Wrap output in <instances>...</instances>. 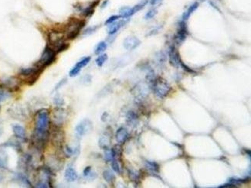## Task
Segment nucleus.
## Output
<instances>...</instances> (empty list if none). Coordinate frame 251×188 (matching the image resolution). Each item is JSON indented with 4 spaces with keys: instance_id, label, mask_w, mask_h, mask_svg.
<instances>
[{
    "instance_id": "1",
    "label": "nucleus",
    "mask_w": 251,
    "mask_h": 188,
    "mask_svg": "<svg viewBox=\"0 0 251 188\" xmlns=\"http://www.w3.org/2000/svg\"><path fill=\"white\" fill-rule=\"evenodd\" d=\"M150 86L153 92L159 99H163L167 96L172 90L171 86L167 80L161 77H155L152 81L150 82Z\"/></svg>"
},
{
    "instance_id": "2",
    "label": "nucleus",
    "mask_w": 251,
    "mask_h": 188,
    "mask_svg": "<svg viewBox=\"0 0 251 188\" xmlns=\"http://www.w3.org/2000/svg\"><path fill=\"white\" fill-rule=\"evenodd\" d=\"M48 40L50 47L56 53H60L69 47V44H66L64 40V35L57 31H52L49 33Z\"/></svg>"
},
{
    "instance_id": "3",
    "label": "nucleus",
    "mask_w": 251,
    "mask_h": 188,
    "mask_svg": "<svg viewBox=\"0 0 251 188\" xmlns=\"http://www.w3.org/2000/svg\"><path fill=\"white\" fill-rule=\"evenodd\" d=\"M56 52L49 46H46L43 52L40 60L37 62V66L40 68H44L54 62L56 59Z\"/></svg>"
},
{
    "instance_id": "4",
    "label": "nucleus",
    "mask_w": 251,
    "mask_h": 188,
    "mask_svg": "<svg viewBox=\"0 0 251 188\" xmlns=\"http://www.w3.org/2000/svg\"><path fill=\"white\" fill-rule=\"evenodd\" d=\"M85 22L73 18L70 21L67 28V37L69 40H73L78 36L80 29L84 27Z\"/></svg>"
},
{
    "instance_id": "5",
    "label": "nucleus",
    "mask_w": 251,
    "mask_h": 188,
    "mask_svg": "<svg viewBox=\"0 0 251 188\" xmlns=\"http://www.w3.org/2000/svg\"><path fill=\"white\" fill-rule=\"evenodd\" d=\"M92 129V123L89 119H84L76 125L75 128V133L77 137H82L88 133Z\"/></svg>"
},
{
    "instance_id": "6",
    "label": "nucleus",
    "mask_w": 251,
    "mask_h": 188,
    "mask_svg": "<svg viewBox=\"0 0 251 188\" xmlns=\"http://www.w3.org/2000/svg\"><path fill=\"white\" fill-rule=\"evenodd\" d=\"M186 35H187V27H186V22L182 20L178 24V29L176 34L174 37L175 42L177 44H181L184 40H186Z\"/></svg>"
},
{
    "instance_id": "7",
    "label": "nucleus",
    "mask_w": 251,
    "mask_h": 188,
    "mask_svg": "<svg viewBox=\"0 0 251 188\" xmlns=\"http://www.w3.org/2000/svg\"><path fill=\"white\" fill-rule=\"evenodd\" d=\"M141 44L140 40L136 37H127L124 40L123 46L127 50H133L136 49Z\"/></svg>"
},
{
    "instance_id": "8",
    "label": "nucleus",
    "mask_w": 251,
    "mask_h": 188,
    "mask_svg": "<svg viewBox=\"0 0 251 188\" xmlns=\"http://www.w3.org/2000/svg\"><path fill=\"white\" fill-rule=\"evenodd\" d=\"M169 64L172 67H175V68L179 67L180 57H179V55H178V52L176 51L174 46L170 47L169 50Z\"/></svg>"
},
{
    "instance_id": "9",
    "label": "nucleus",
    "mask_w": 251,
    "mask_h": 188,
    "mask_svg": "<svg viewBox=\"0 0 251 188\" xmlns=\"http://www.w3.org/2000/svg\"><path fill=\"white\" fill-rule=\"evenodd\" d=\"M115 138H116L117 142L119 144H123L126 142V140L128 138V132L127 129L123 127H121L117 130L116 134H115Z\"/></svg>"
},
{
    "instance_id": "10",
    "label": "nucleus",
    "mask_w": 251,
    "mask_h": 188,
    "mask_svg": "<svg viewBox=\"0 0 251 188\" xmlns=\"http://www.w3.org/2000/svg\"><path fill=\"white\" fill-rule=\"evenodd\" d=\"M126 23L125 20H121L118 22H114L112 23L109 24V26L107 28V32L110 35H114L118 31L121 26H123Z\"/></svg>"
},
{
    "instance_id": "11",
    "label": "nucleus",
    "mask_w": 251,
    "mask_h": 188,
    "mask_svg": "<svg viewBox=\"0 0 251 188\" xmlns=\"http://www.w3.org/2000/svg\"><path fill=\"white\" fill-rule=\"evenodd\" d=\"M65 179L68 182H73L77 179V174L76 170H74L72 166H68L67 170H65V174H64Z\"/></svg>"
},
{
    "instance_id": "12",
    "label": "nucleus",
    "mask_w": 251,
    "mask_h": 188,
    "mask_svg": "<svg viewBox=\"0 0 251 188\" xmlns=\"http://www.w3.org/2000/svg\"><path fill=\"white\" fill-rule=\"evenodd\" d=\"M126 120L128 125L131 126H135L138 124V117L135 111H129L126 115Z\"/></svg>"
},
{
    "instance_id": "13",
    "label": "nucleus",
    "mask_w": 251,
    "mask_h": 188,
    "mask_svg": "<svg viewBox=\"0 0 251 188\" xmlns=\"http://www.w3.org/2000/svg\"><path fill=\"white\" fill-rule=\"evenodd\" d=\"M13 132H14L15 135L20 139L25 140V129L22 126H19V125H15L13 127Z\"/></svg>"
},
{
    "instance_id": "14",
    "label": "nucleus",
    "mask_w": 251,
    "mask_h": 188,
    "mask_svg": "<svg viewBox=\"0 0 251 188\" xmlns=\"http://www.w3.org/2000/svg\"><path fill=\"white\" fill-rule=\"evenodd\" d=\"M119 13H120V17L122 18H128L135 14L133 12L132 8L129 7V6H123L119 10Z\"/></svg>"
},
{
    "instance_id": "15",
    "label": "nucleus",
    "mask_w": 251,
    "mask_h": 188,
    "mask_svg": "<svg viewBox=\"0 0 251 188\" xmlns=\"http://www.w3.org/2000/svg\"><path fill=\"white\" fill-rule=\"evenodd\" d=\"M199 6V3L198 2H194V3L193 4V5H191V6H189V9L186 10L185 13H183V15H182V20H187L189 18V17L191 16L192 13H193V12L196 10V9L198 8Z\"/></svg>"
},
{
    "instance_id": "16",
    "label": "nucleus",
    "mask_w": 251,
    "mask_h": 188,
    "mask_svg": "<svg viewBox=\"0 0 251 188\" xmlns=\"http://www.w3.org/2000/svg\"><path fill=\"white\" fill-rule=\"evenodd\" d=\"M145 166L147 169L153 173H158L159 172V166L157 162H152V161H146Z\"/></svg>"
},
{
    "instance_id": "17",
    "label": "nucleus",
    "mask_w": 251,
    "mask_h": 188,
    "mask_svg": "<svg viewBox=\"0 0 251 188\" xmlns=\"http://www.w3.org/2000/svg\"><path fill=\"white\" fill-rule=\"evenodd\" d=\"M110 145V139L107 135H102L99 139V146L100 148L107 150Z\"/></svg>"
},
{
    "instance_id": "18",
    "label": "nucleus",
    "mask_w": 251,
    "mask_h": 188,
    "mask_svg": "<svg viewBox=\"0 0 251 188\" xmlns=\"http://www.w3.org/2000/svg\"><path fill=\"white\" fill-rule=\"evenodd\" d=\"M63 113H64V110L62 109H57V111L54 112V115H53V119H54V122L57 124H60L64 121V115H63Z\"/></svg>"
},
{
    "instance_id": "19",
    "label": "nucleus",
    "mask_w": 251,
    "mask_h": 188,
    "mask_svg": "<svg viewBox=\"0 0 251 188\" xmlns=\"http://www.w3.org/2000/svg\"><path fill=\"white\" fill-rule=\"evenodd\" d=\"M107 44H106V42H104V41H101V42L99 43L97 45V47H95V50H94V53L97 55L100 54V53H103V52L106 49H107Z\"/></svg>"
},
{
    "instance_id": "20",
    "label": "nucleus",
    "mask_w": 251,
    "mask_h": 188,
    "mask_svg": "<svg viewBox=\"0 0 251 188\" xmlns=\"http://www.w3.org/2000/svg\"><path fill=\"white\" fill-rule=\"evenodd\" d=\"M103 177H104V180L108 183H111L115 179V174H114L111 170H105V171H104V173H103Z\"/></svg>"
},
{
    "instance_id": "21",
    "label": "nucleus",
    "mask_w": 251,
    "mask_h": 188,
    "mask_svg": "<svg viewBox=\"0 0 251 188\" xmlns=\"http://www.w3.org/2000/svg\"><path fill=\"white\" fill-rule=\"evenodd\" d=\"M155 58H156L157 64L162 65V64H163L164 63L166 62V56L163 51H159L158 53H156Z\"/></svg>"
},
{
    "instance_id": "22",
    "label": "nucleus",
    "mask_w": 251,
    "mask_h": 188,
    "mask_svg": "<svg viewBox=\"0 0 251 188\" xmlns=\"http://www.w3.org/2000/svg\"><path fill=\"white\" fill-rule=\"evenodd\" d=\"M107 55L106 54V53H104V54L100 55V56L96 59L95 62H96V64L98 66V67H102V66L104 65V63L107 61Z\"/></svg>"
},
{
    "instance_id": "23",
    "label": "nucleus",
    "mask_w": 251,
    "mask_h": 188,
    "mask_svg": "<svg viewBox=\"0 0 251 188\" xmlns=\"http://www.w3.org/2000/svg\"><path fill=\"white\" fill-rule=\"evenodd\" d=\"M90 61H91V57H84V58H82L81 60H79L78 62L76 63V66H77V67H79V68L82 69V68H84V67L88 65Z\"/></svg>"
},
{
    "instance_id": "24",
    "label": "nucleus",
    "mask_w": 251,
    "mask_h": 188,
    "mask_svg": "<svg viewBox=\"0 0 251 188\" xmlns=\"http://www.w3.org/2000/svg\"><path fill=\"white\" fill-rule=\"evenodd\" d=\"M250 178H246V179H239V178H229V183H231L234 185H240V183H244L248 182V180Z\"/></svg>"
},
{
    "instance_id": "25",
    "label": "nucleus",
    "mask_w": 251,
    "mask_h": 188,
    "mask_svg": "<svg viewBox=\"0 0 251 188\" xmlns=\"http://www.w3.org/2000/svg\"><path fill=\"white\" fill-rule=\"evenodd\" d=\"M147 2H148V0H142V2H139V3L137 4V5H135V6L132 8L134 13H137V12H138L139 10L143 9V8L145 6L146 4H147Z\"/></svg>"
},
{
    "instance_id": "26",
    "label": "nucleus",
    "mask_w": 251,
    "mask_h": 188,
    "mask_svg": "<svg viewBox=\"0 0 251 188\" xmlns=\"http://www.w3.org/2000/svg\"><path fill=\"white\" fill-rule=\"evenodd\" d=\"M111 166H112V169H113V170L115 172V173H117V174H120L121 173L120 165H119L118 162L117 161V159H115V158L111 160Z\"/></svg>"
},
{
    "instance_id": "27",
    "label": "nucleus",
    "mask_w": 251,
    "mask_h": 188,
    "mask_svg": "<svg viewBox=\"0 0 251 188\" xmlns=\"http://www.w3.org/2000/svg\"><path fill=\"white\" fill-rule=\"evenodd\" d=\"M80 71H81V68H80L79 67L75 65L74 67H73V68L70 71V72H69L70 77H76V76H77V75L79 74Z\"/></svg>"
},
{
    "instance_id": "28",
    "label": "nucleus",
    "mask_w": 251,
    "mask_h": 188,
    "mask_svg": "<svg viewBox=\"0 0 251 188\" xmlns=\"http://www.w3.org/2000/svg\"><path fill=\"white\" fill-rule=\"evenodd\" d=\"M156 14H157L156 9H150L149 11L148 12V13L145 14V20H150V19L153 18V17H155Z\"/></svg>"
},
{
    "instance_id": "29",
    "label": "nucleus",
    "mask_w": 251,
    "mask_h": 188,
    "mask_svg": "<svg viewBox=\"0 0 251 188\" xmlns=\"http://www.w3.org/2000/svg\"><path fill=\"white\" fill-rule=\"evenodd\" d=\"M97 27L98 26H91V27H89L87 29H85L84 31V35H90V34H92L93 33H94L95 31L97 30Z\"/></svg>"
},
{
    "instance_id": "30",
    "label": "nucleus",
    "mask_w": 251,
    "mask_h": 188,
    "mask_svg": "<svg viewBox=\"0 0 251 188\" xmlns=\"http://www.w3.org/2000/svg\"><path fill=\"white\" fill-rule=\"evenodd\" d=\"M120 17H121L120 16H111V17H109V18L106 20L105 24H106V25H109V24H111V23H112L115 22V21H116L117 20H118Z\"/></svg>"
},
{
    "instance_id": "31",
    "label": "nucleus",
    "mask_w": 251,
    "mask_h": 188,
    "mask_svg": "<svg viewBox=\"0 0 251 188\" xmlns=\"http://www.w3.org/2000/svg\"><path fill=\"white\" fill-rule=\"evenodd\" d=\"M179 65L183 68L184 71H186L189 72V73H194V71H193V69H191V68H189L188 66H186V64H184L182 60H181V59H180V60H179Z\"/></svg>"
},
{
    "instance_id": "32",
    "label": "nucleus",
    "mask_w": 251,
    "mask_h": 188,
    "mask_svg": "<svg viewBox=\"0 0 251 188\" xmlns=\"http://www.w3.org/2000/svg\"><path fill=\"white\" fill-rule=\"evenodd\" d=\"M128 173H129V177L130 178H131L132 180L134 181H136L138 180V175L137 173H135V172L134 171H131V170H129L128 171Z\"/></svg>"
},
{
    "instance_id": "33",
    "label": "nucleus",
    "mask_w": 251,
    "mask_h": 188,
    "mask_svg": "<svg viewBox=\"0 0 251 188\" xmlns=\"http://www.w3.org/2000/svg\"><path fill=\"white\" fill-rule=\"evenodd\" d=\"M54 102L55 104L57 105H62L63 104H64V100H63L59 96V95H57V96H56L54 99Z\"/></svg>"
},
{
    "instance_id": "34",
    "label": "nucleus",
    "mask_w": 251,
    "mask_h": 188,
    "mask_svg": "<svg viewBox=\"0 0 251 188\" xmlns=\"http://www.w3.org/2000/svg\"><path fill=\"white\" fill-rule=\"evenodd\" d=\"M91 174V166H87L84 170V177H88Z\"/></svg>"
},
{
    "instance_id": "35",
    "label": "nucleus",
    "mask_w": 251,
    "mask_h": 188,
    "mask_svg": "<svg viewBox=\"0 0 251 188\" xmlns=\"http://www.w3.org/2000/svg\"><path fill=\"white\" fill-rule=\"evenodd\" d=\"M160 29H161V26H158V27H156L155 28V29H153L152 30H151L150 31V33H148V36H151V35H154V34H157L158 33H159V31H160Z\"/></svg>"
},
{
    "instance_id": "36",
    "label": "nucleus",
    "mask_w": 251,
    "mask_h": 188,
    "mask_svg": "<svg viewBox=\"0 0 251 188\" xmlns=\"http://www.w3.org/2000/svg\"><path fill=\"white\" fill-rule=\"evenodd\" d=\"M7 96H8L7 93H6L3 90L0 89V101L5 99L6 97H7Z\"/></svg>"
},
{
    "instance_id": "37",
    "label": "nucleus",
    "mask_w": 251,
    "mask_h": 188,
    "mask_svg": "<svg viewBox=\"0 0 251 188\" xmlns=\"http://www.w3.org/2000/svg\"><path fill=\"white\" fill-rule=\"evenodd\" d=\"M66 81H67V79H63V80H60V82L58 83V84H57V85L56 86V88H55V90H57V89H59V88H61V86L64 85V84L66 83Z\"/></svg>"
},
{
    "instance_id": "38",
    "label": "nucleus",
    "mask_w": 251,
    "mask_h": 188,
    "mask_svg": "<svg viewBox=\"0 0 251 188\" xmlns=\"http://www.w3.org/2000/svg\"><path fill=\"white\" fill-rule=\"evenodd\" d=\"M236 186V185L233 184V183H225V184L223 185H221V186H220L219 187H235Z\"/></svg>"
},
{
    "instance_id": "39",
    "label": "nucleus",
    "mask_w": 251,
    "mask_h": 188,
    "mask_svg": "<svg viewBox=\"0 0 251 188\" xmlns=\"http://www.w3.org/2000/svg\"><path fill=\"white\" fill-rule=\"evenodd\" d=\"M162 2V0H150V4L151 6H156Z\"/></svg>"
},
{
    "instance_id": "40",
    "label": "nucleus",
    "mask_w": 251,
    "mask_h": 188,
    "mask_svg": "<svg viewBox=\"0 0 251 188\" xmlns=\"http://www.w3.org/2000/svg\"><path fill=\"white\" fill-rule=\"evenodd\" d=\"M66 152H67V153L68 154L69 156H71L72 154H73V149H71L70 147H69V146H66Z\"/></svg>"
},
{
    "instance_id": "41",
    "label": "nucleus",
    "mask_w": 251,
    "mask_h": 188,
    "mask_svg": "<svg viewBox=\"0 0 251 188\" xmlns=\"http://www.w3.org/2000/svg\"><path fill=\"white\" fill-rule=\"evenodd\" d=\"M107 0H106V1H104L103 3H102L101 5V8H104L106 6H107Z\"/></svg>"
}]
</instances>
